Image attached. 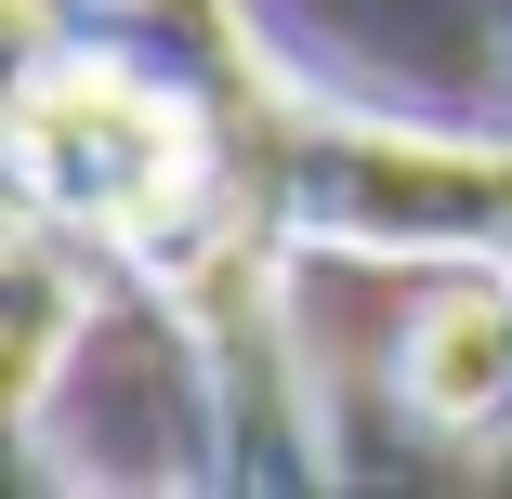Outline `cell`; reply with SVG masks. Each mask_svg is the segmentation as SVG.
<instances>
[{"label": "cell", "mask_w": 512, "mask_h": 499, "mask_svg": "<svg viewBox=\"0 0 512 499\" xmlns=\"http://www.w3.org/2000/svg\"><path fill=\"white\" fill-rule=\"evenodd\" d=\"M53 66V0H0V92H27Z\"/></svg>", "instance_id": "5b68a950"}, {"label": "cell", "mask_w": 512, "mask_h": 499, "mask_svg": "<svg viewBox=\"0 0 512 499\" xmlns=\"http://www.w3.org/2000/svg\"><path fill=\"white\" fill-rule=\"evenodd\" d=\"M66 316H79V303H66V289H53V276L27 263V276H14V316H0V434L27 421V394H40V368L66 355Z\"/></svg>", "instance_id": "277c9868"}, {"label": "cell", "mask_w": 512, "mask_h": 499, "mask_svg": "<svg viewBox=\"0 0 512 499\" xmlns=\"http://www.w3.org/2000/svg\"><path fill=\"white\" fill-rule=\"evenodd\" d=\"M302 211L342 250H486L512 237V145H421V132H316Z\"/></svg>", "instance_id": "7a4b0ae2"}, {"label": "cell", "mask_w": 512, "mask_h": 499, "mask_svg": "<svg viewBox=\"0 0 512 499\" xmlns=\"http://www.w3.org/2000/svg\"><path fill=\"white\" fill-rule=\"evenodd\" d=\"M407 408L434 434H486L512 408V303L499 289H447V303L407 329Z\"/></svg>", "instance_id": "3957f363"}, {"label": "cell", "mask_w": 512, "mask_h": 499, "mask_svg": "<svg viewBox=\"0 0 512 499\" xmlns=\"http://www.w3.org/2000/svg\"><path fill=\"white\" fill-rule=\"evenodd\" d=\"M0 158L27 171L40 211L119 224V237H158L197 197L184 119L158 106V92H132L119 66H40L27 92H0Z\"/></svg>", "instance_id": "6da1fadb"}, {"label": "cell", "mask_w": 512, "mask_h": 499, "mask_svg": "<svg viewBox=\"0 0 512 499\" xmlns=\"http://www.w3.org/2000/svg\"><path fill=\"white\" fill-rule=\"evenodd\" d=\"M14 197H27V171H14V158H0V237H14Z\"/></svg>", "instance_id": "8992f818"}]
</instances>
